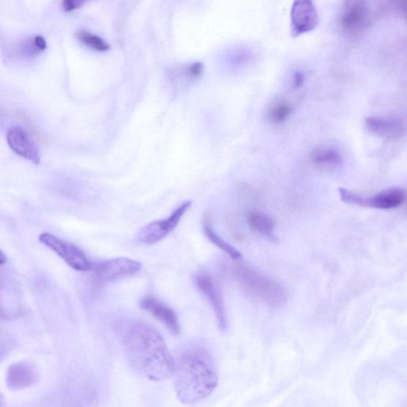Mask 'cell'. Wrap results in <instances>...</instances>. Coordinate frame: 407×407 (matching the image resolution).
Masks as SVG:
<instances>
[{"label":"cell","mask_w":407,"mask_h":407,"mask_svg":"<svg viewBox=\"0 0 407 407\" xmlns=\"http://www.w3.org/2000/svg\"><path fill=\"white\" fill-rule=\"evenodd\" d=\"M140 307L142 310L152 314L154 318L163 323L174 335L181 333V327H180L176 313L157 298L153 296L143 298L140 302Z\"/></svg>","instance_id":"11"},{"label":"cell","mask_w":407,"mask_h":407,"mask_svg":"<svg viewBox=\"0 0 407 407\" xmlns=\"http://www.w3.org/2000/svg\"><path fill=\"white\" fill-rule=\"evenodd\" d=\"M3 397L1 394H0V406H1L3 404Z\"/></svg>","instance_id":"25"},{"label":"cell","mask_w":407,"mask_h":407,"mask_svg":"<svg viewBox=\"0 0 407 407\" xmlns=\"http://www.w3.org/2000/svg\"><path fill=\"white\" fill-rule=\"evenodd\" d=\"M37 377V371L32 364L27 362L14 363L8 370L7 385L12 390L25 389L35 383Z\"/></svg>","instance_id":"14"},{"label":"cell","mask_w":407,"mask_h":407,"mask_svg":"<svg viewBox=\"0 0 407 407\" xmlns=\"http://www.w3.org/2000/svg\"><path fill=\"white\" fill-rule=\"evenodd\" d=\"M292 111L291 103L282 101L273 106L268 112L267 117L271 123H280L284 122Z\"/></svg>","instance_id":"19"},{"label":"cell","mask_w":407,"mask_h":407,"mask_svg":"<svg viewBox=\"0 0 407 407\" xmlns=\"http://www.w3.org/2000/svg\"><path fill=\"white\" fill-rule=\"evenodd\" d=\"M311 161L316 166L324 168H337L342 165V154L332 147H318L311 156Z\"/></svg>","instance_id":"16"},{"label":"cell","mask_w":407,"mask_h":407,"mask_svg":"<svg viewBox=\"0 0 407 407\" xmlns=\"http://www.w3.org/2000/svg\"><path fill=\"white\" fill-rule=\"evenodd\" d=\"M203 65L202 63H194L189 66L187 69V74L191 76L194 77H199L203 73Z\"/></svg>","instance_id":"21"},{"label":"cell","mask_w":407,"mask_h":407,"mask_svg":"<svg viewBox=\"0 0 407 407\" xmlns=\"http://www.w3.org/2000/svg\"><path fill=\"white\" fill-rule=\"evenodd\" d=\"M76 38L87 48L99 51V52H105L109 50V44L100 37V36L86 32V30H79L76 32Z\"/></svg>","instance_id":"18"},{"label":"cell","mask_w":407,"mask_h":407,"mask_svg":"<svg viewBox=\"0 0 407 407\" xmlns=\"http://www.w3.org/2000/svg\"><path fill=\"white\" fill-rule=\"evenodd\" d=\"M247 222L255 233L265 237L266 239L276 243L278 237L275 235V224L269 216L260 212H251L247 216Z\"/></svg>","instance_id":"15"},{"label":"cell","mask_w":407,"mask_h":407,"mask_svg":"<svg viewBox=\"0 0 407 407\" xmlns=\"http://www.w3.org/2000/svg\"><path fill=\"white\" fill-rule=\"evenodd\" d=\"M370 15L368 5L365 1L344 2L339 15L340 28L348 38H359L369 24Z\"/></svg>","instance_id":"7"},{"label":"cell","mask_w":407,"mask_h":407,"mask_svg":"<svg viewBox=\"0 0 407 407\" xmlns=\"http://www.w3.org/2000/svg\"><path fill=\"white\" fill-rule=\"evenodd\" d=\"M141 269L140 262L123 257L96 262L91 268L98 284L125 279L136 275Z\"/></svg>","instance_id":"6"},{"label":"cell","mask_w":407,"mask_h":407,"mask_svg":"<svg viewBox=\"0 0 407 407\" xmlns=\"http://www.w3.org/2000/svg\"><path fill=\"white\" fill-rule=\"evenodd\" d=\"M291 33L293 37L312 32L317 27L318 13L311 1L293 3L291 12Z\"/></svg>","instance_id":"10"},{"label":"cell","mask_w":407,"mask_h":407,"mask_svg":"<svg viewBox=\"0 0 407 407\" xmlns=\"http://www.w3.org/2000/svg\"><path fill=\"white\" fill-rule=\"evenodd\" d=\"M83 3L84 2L79 1V0H65L61 3V8L65 12H71L81 8Z\"/></svg>","instance_id":"20"},{"label":"cell","mask_w":407,"mask_h":407,"mask_svg":"<svg viewBox=\"0 0 407 407\" xmlns=\"http://www.w3.org/2000/svg\"><path fill=\"white\" fill-rule=\"evenodd\" d=\"M8 261L7 255L3 253V252L0 250V266L6 264Z\"/></svg>","instance_id":"24"},{"label":"cell","mask_w":407,"mask_h":407,"mask_svg":"<svg viewBox=\"0 0 407 407\" xmlns=\"http://www.w3.org/2000/svg\"><path fill=\"white\" fill-rule=\"evenodd\" d=\"M366 126L375 136L395 140L404 136L406 127L403 121L394 116H370L366 118Z\"/></svg>","instance_id":"12"},{"label":"cell","mask_w":407,"mask_h":407,"mask_svg":"<svg viewBox=\"0 0 407 407\" xmlns=\"http://www.w3.org/2000/svg\"><path fill=\"white\" fill-rule=\"evenodd\" d=\"M194 280L195 286L213 308L220 328L221 331H225L228 320L223 293L218 281L209 271L204 269L195 272Z\"/></svg>","instance_id":"8"},{"label":"cell","mask_w":407,"mask_h":407,"mask_svg":"<svg viewBox=\"0 0 407 407\" xmlns=\"http://www.w3.org/2000/svg\"><path fill=\"white\" fill-rule=\"evenodd\" d=\"M173 375L178 399L185 404L207 398L218 384L213 355L203 344L198 342L185 344L179 350Z\"/></svg>","instance_id":"2"},{"label":"cell","mask_w":407,"mask_h":407,"mask_svg":"<svg viewBox=\"0 0 407 407\" xmlns=\"http://www.w3.org/2000/svg\"><path fill=\"white\" fill-rule=\"evenodd\" d=\"M293 81L297 87H300L303 84L304 76L301 72H297L293 76Z\"/></svg>","instance_id":"23"},{"label":"cell","mask_w":407,"mask_h":407,"mask_svg":"<svg viewBox=\"0 0 407 407\" xmlns=\"http://www.w3.org/2000/svg\"><path fill=\"white\" fill-rule=\"evenodd\" d=\"M340 198L343 202L376 209H393L399 207L406 200L405 190L401 188H390L383 190L373 197H365L345 188L339 189Z\"/></svg>","instance_id":"4"},{"label":"cell","mask_w":407,"mask_h":407,"mask_svg":"<svg viewBox=\"0 0 407 407\" xmlns=\"http://www.w3.org/2000/svg\"><path fill=\"white\" fill-rule=\"evenodd\" d=\"M7 142L9 147L18 156L36 165L40 163L41 156L38 147L22 128L15 127L10 129L7 135Z\"/></svg>","instance_id":"13"},{"label":"cell","mask_w":407,"mask_h":407,"mask_svg":"<svg viewBox=\"0 0 407 407\" xmlns=\"http://www.w3.org/2000/svg\"><path fill=\"white\" fill-rule=\"evenodd\" d=\"M39 241L60 256L73 269L77 271H91L92 262L80 247L48 233L41 234Z\"/></svg>","instance_id":"9"},{"label":"cell","mask_w":407,"mask_h":407,"mask_svg":"<svg viewBox=\"0 0 407 407\" xmlns=\"http://www.w3.org/2000/svg\"><path fill=\"white\" fill-rule=\"evenodd\" d=\"M115 331L132 367L148 379L162 381L174 373V359L161 334L145 322H118Z\"/></svg>","instance_id":"1"},{"label":"cell","mask_w":407,"mask_h":407,"mask_svg":"<svg viewBox=\"0 0 407 407\" xmlns=\"http://www.w3.org/2000/svg\"><path fill=\"white\" fill-rule=\"evenodd\" d=\"M202 225L204 233L211 243L218 247L221 251H223L231 260L236 261L241 259L242 254L240 251L235 249L233 246H231L222 237L216 233L208 218L204 219Z\"/></svg>","instance_id":"17"},{"label":"cell","mask_w":407,"mask_h":407,"mask_svg":"<svg viewBox=\"0 0 407 407\" xmlns=\"http://www.w3.org/2000/svg\"><path fill=\"white\" fill-rule=\"evenodd\" d=\"M33 43L36 49H37L39 52H42V51L45 50L46 48V42L42 36H35V37L33 39Z\"/></svg>","instance_id":"22"},{"label":"cell","mask_w":407,"mask_h":407,"mask_svg":"<svg viewBox=\"0 0 407 407\" xmlns=\"http://www.w3.org/2000/svg\"><path fill=\"white\" fill-rule=\"evenodd\" d=\"M229 272L231 279L247 296L274 308L286 303L287 295L284 287L271 278L241 264L231 266Z\"/></svg>","instance_id":"3"},{"label":"cell","mask_w":407,"mask_h":407,"mask_svg":"<svg viewBox=\"0 0 407 407\" xmlns=\"http://www.w3.org/2000/svg\"><path fill=\"white\" fill-rule=\"evenodd\" d=\"M192 204L191 200H187L178 206L167 218L154 221L144 226L138 231L136 240L140 243L147 245L157 244L164 240L177 228L180 221L191 207Z\"/></svg>","instance_id":"5"}]
</instances>
